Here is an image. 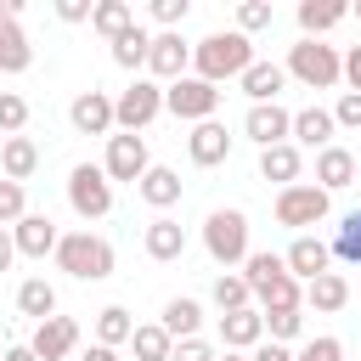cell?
Instances as JSON below:
<instances>
[{
    "instance_id": "52a82bcc",
    "label": "cell",
    "mask_w": 361,
    "mask_h": 361,
    "mask_svg": "<svg viewBox=\"0 0 361 361\" xmlns=\"http://www.w3.org/2000/svg\"><path fill=\"white\" fill-rule=\"evenodd\" d=\"M327 209H333V197H327L322 186H310V180H293V186H282V192H276V226L305 231V226H322V220H327Z\"/></svg>"
},
{
    "instance_id": "4316f807",
    "label": "cell",
    "mask_w": 361,
    "mask_h": 361,
    "mask_svg": "<svg viewBox=\"0 0 361 361\" xmlns=\"http://www.w3.org/2000/svg\"><path fill=\"white\" fill-rule=\"evenodd\" d=\"M299 305H305V288H299L288 271L271 276L265 288H254V310H259V316H265V310H299Z\"/></svg>"
},
{
    "instance_id": "c3c4849f",
    "label": "cell",
    "mask_w": 361,
    "mask_h": 361,
    "mask_svg": "<svg viewBox=\"0 0 361 361\" xmlns=\"http://www.w3.org/2000/svg\"><path fill=\"white\" fill-rule=\"evenodd\" d=\"M248 361H293V350H288V344H254Z\"/></svg>"
},
{
    "instance_id": "836d02e7",
    "label": "cell",
    "mask_w": 361,
    "mask_h": 361,
    "mask_svg": "<svg viewBox=\"0 0 361 361\" xmlns=\"http://www.w3.org/2000/svg\"><path fill=\"white\" fill-rule=\"evenodd\" d=\"M327 254H333V259H344V265H361V209H350V214L338 220V231H333Z\"/></svg>"
},
{
    "instance_id": "30bf717a",
    "label": "cell",
    "mask_w": 361,
    "mask_h": 361,
    "mask_svg": "<svg viewBox=\"0 0 361 361\" xmlns=\"http://www.w3.org/2000/svg\"><path fill=\"white\" fill-rule=\"evenodd\" d=\"M186 68H192V45L180 34H152V45H147L152 85H175V79H186Z\"/></svg>"
},
{
    "instance_id": "d6a6232c",
    "label": "cell",
    "mask_w": 361,
    "mask_h": 361,
    "mask_svg": "<svg viewBox=\"0 0 361 361\" xmlns=\"http://www.w3.org/2000/svg\"><path fill=\"white\" fill-rule=\"evenodd\" d=\"M130 333H135V322H130V310H124V305H107V310H96V344L118 350V344H130Z\"/></svg>"
},
{
    "instance_id": "7a4b0ae2",
    "label": "cell",
    "mask_w": 361,
    "mask_h": 361,
    "mask_svg": "<svg viewBox=\"0 0 361 361\" xmlns=\"http://www.w3.org/2000/svg\"><path fill=\"white\" fill-rule=\"evenodd\" d=\"M56 271H68L73 282H107L113 276V243L96 231H62L56 237Z\"/></svg>"
},
{
    "instance_id": "681fc988",
    "label": "cell",
    "mask_w": 361,
    "mask_h": 361,
    "mask_svg": "<svg viewBox=\"0 0 361 361\" xmlns=\"http://www.w3.org/2000/svg\"><path fill=\"white\" fill-rule=\"evenodd\" d=\"M17 259V243H11V226H0V271H11Z\"/></svg>"
},
{
    "instance_id": "d590c367",
    "label": "cell",
    "mask_w": 361,
    "mask_h": 361,
    "mask_svg": "<svg viewBox=\"0 0 361 361\" xmlns=\"http://www.w3.org/2000/svg\"><path fill=\"white\" fill-rule=\"evenodd\" d=\"M214 305H220V316H231V310H248L254 293H248V282H243L237 271H220V276H214Z\"/></svg>"
},
{
    "instance_id": "cb8c5ba5",
    "label": "cell",
    "mask_w": 361,
    "mask_h": 361,
    "mask_svg": "<svg viewBox=\"0 0 361 361\" xmlns=\"http://www.w3.org/2000/svg\"><path fill=\"white\" fill-rule=\"evenodd\" d=\"M34 169H39V147H34L28 135H6V147H0V175L23 186Z\"/></svg>"
},
{
    "instance_id": "7c38bea8",
    "label": "cell",
    "mask_w": 361,
    "mask_h": 361,
    "mask_svg": "<svg viewBox=\"0 0 361 361\" xmlns=\"http://www.w3.org/2000/svg\"><path fill=\"white\" fill-rule=\"evenodd\" d=\"M288 130H293V113H288L282 102H259V107H248V118H243V135H248L259 152H265V147H282Z\"/></svg>"
},
{
    "instance_id": "484cf974",
    "label": "cell",
    "mask_w": 361,
    "mask_h": 361,
    "mask_svg": "<svg viewBox=\"0 0 361 361\" xmlns=\"http://www.w3.org/2000/svg\"><path fill=\"white\" fill-rule=\"evenodd\" d=\"M299 169H305V158H299V147H293V141H282V147H265V152H259V175H265V180H276V186H293V180H299Z\"/></svg>"
},
{
    "instance_id": "603a6c76",
    "label": "cell",
    "mask_w": 361,
    "mask_h": 361,
    "mask_svg": "<svg viewBox=\"0 0 361 361\" xmlns=\"http://www.w3.org/2000/svg\"><path fill=\"white\" fill-rule=\"evenodd\" d=\"M299 28H305V39H322L327 28H338L344 17H350V6L344 0H299Z\"/></svg>"
},
{
    "instance_id": "8fae6325",
    "label": "cell",
    "mask_w": 361,
    "mask_h": 361,
    "mask_svg": "<svg viewBox=\"0 0 361 361\" xmlns=\"http://www.w3.org/2000/svg\"><path fill=\"white\" fill-rule=\"evenodd\" d=\"M28 350H34L39 361H68V355L79 350V322H73V316H45V322H34Z\"/></svg>"
},
{
    "instance_id": "74e56055",
    "label": "cell",
    "mask_w": 361,
    "mask_h": 361,
    "mask_svg": "<svg viewBox=\"0 0 361 361\" xmlns=\"http://www.w3.org/2000/svg\"><path fill=\"white\" fill-rule=\"evenodd\" d=\"M259 322H265L271 344H288V338H299V333H305V305H299V310H265Z\"/></svg>"
},
{
    "instance_id": "8d00e7d4",
    "label": "cell",
    "mask_w": 361,
    "mask_h": 361,
    "mask_svg": "<svg viewBox=\"0 0 361 361\" xmlns=\"http://www.w3.org/2000/svg\"><path fill=\"white\" fill-rule=\"evenodd\" d=\"M282 271H288V265H282V254L259 248V254H248V259H243V271H237V276H243V282H248V293H254V288H265V282H271V276H282Z\"/></svg>"
},
{
    "instance_id": "5bb4252c",
    "label": "cell",
    "mask_w": 361,
    "mask_h": 361,
    "mask_svg": "<svg viewBox=\"0 0 361 361\" xmlns=\"http://www.w3.org/2000/svg\"><path fill=\"white\" fill-rule=\"evenodd\" d=\"M68 124L79 135H107L113 130V96L107 90H79L73 107H68Z\"/></svg>"
},
{
    "instance_id": "e0dca14e",
    "label": "cell",
    "mask_w": 361,
    "mask_h": 361,
    "mask_svg": "<svg viewBox=\"0 0 361 361\" xmlns=\"http://www.w3.org/2000/svg\"><path fill=\"white\" fill-rule=\"evenodd\" d=\"M310 186H322L327 197H333V192H344V186H355V152H350V147H338V141H333V147H322V152H316V180H310Z\"/></svg>"
},
{
    "instance_id": "f6af8a7d",
    "label": "cell",
    "mask_w": 361,
    "mask_h": 361,
    "mask_svg": "<svg viewBox=\"0 0 361 361\" xmlns=\"http://www.w3.org/2000/svg\"><path fill=\"white\" fill-rule=\"evenodd\" d=\"M169 361H214V350H209L203 338H175V350H169Z\"/></svg>"
},
{
    "instance_id": "f35d334b",
    "label": "cell",
    "mask_w": 361,
    "mask_h": 361,
    "mask_svg": "<svg viewBox=\"0 0 361 361\" xmlns=\"http://www.w3.org/2000/svg\"><path fill=\"white\" fill-rule=\"evenodd\" d=\"M23 124H28V102L17 90H0V135H23Z\"/></svg>"
},
{
    "instance_id": "83f0119b",
    "label": "cell",
    "mask_w": 361,
    "mask_h": 361,
    "mask_svg": "<svg viewBox=\"0 0 361 361\" xmlns=\"http://www.w3.org/2000/svg\"><path fill=\"white\" fill-rule=\"evenodd\" d=\"M28 68H34V45H28V34H23L17 23L0 17V73H28Z\"/></svg>"
},
{
    "instance_id": "db71d44e",
    "label": "cell",
    "mask_w": 361,
    "mask_h": 361,
    "mask_svg": "<svg viewBox=\"0 0 361 361\" xmlns=\"http://www.w3.org/2000/svg\"><path fill=\"white\" fill-rule=\"evenodd\" d=\"M355 17H361V11H355Z\"/></svg>"
},
{
    "instance_id": "ba28073f",
    "label": "cell",
    "mask_w": 361,
    "mask_h": 361,
    "mask_svg": "<svg viewBox=\"0 0 361 361\" xmlns=\"http://www.w3.org/2000/svg\"><path fill=\"white\" fill-rule=\"evenodd\" d=\"M214 107H220V85H203L197 73H186V79L164 85V113H175V118H186V124L214 118Z\"/></svg>"
},
{
    "instance_id": "f1b7e54d",
    "label": "cell",
    "mask_w": 361,
    "mask_h": 361,
    "mask_svg": "<svg viewBox=\"0 0 361 361\" xmlns=\"http://www.w3.org/2000/svg\"><path fill=\"white\" fill-rule=\"evenodd\" d=\"M90 28H96V34L113 45L124 28H135V11H130V0H96V6H90Z\"/></svg>"
},
{
    "instance_id": "4dcf8cb0",
    "label": "cell",
    "mask_w": 361,
    "mask_h": 361,
    "mask_svg": "<svg viewBox=\"0 0 361 361\" xmlns=\"http://www.w3.org/2000/svg\"><path fill=\"white\" fill-rule=\"evenodd\" d=\"M158 327H164L169 338H197V327H203V305H197V299H169Z\"/></svg>"
},
{
    "instance_id": "ac0fdd59",
    "label": "cell",
    "mask_w": 361,
    "mask_h": 361,
    "mask_svg": "<svg viewBox=\"0 0 361 361\" xmlns=\"http://www.w3.org/2000/svg\"><path fill=\"white\" fill-rule=\"evenodd\" d=\"M141 248H147V259L169 265V259H180V254H186V226H180V220H169V214H158V220L147 226Z\"/></svg>"
},
{
    "instance_id": "ee69618b",
    "label": "cell",
    "mask_w": 361,
    "mask_h": 361,
    "mask_svg": "<svg viewBox=\"0 0 361 361\" xmlns=\"http://www.w3.org/2000/svg\"><path fill=\"white\" fill-rule=\"evenodd\" d=\"M327 113H333V124H338V130H361V96H355V90H344V96H338V107H327Z\"/></svg>"
},
{
    "instance_id": "d6986e66",
    "label": "cell",
    "mask_w": 361,
    "mask_h": 361,
    "mask_svg": "<svg viewBox=\"0 0 361 361\" xmlns=\"http://www.w3.org/2000/svg\"><path fill=\"white\" fill-rule=\"evenodd\" d=\"M282 85H288V73H282V62H248L243 68V79H237V90L259 107V102H276L282 96Z\"/></svg>"
},
{
    "instance_id": "bcb514c9",
    "label": "cell",
    "mask_w": 361,
    "mask_h": 361,
    "mask_svg": "<svg viewBox=\"0 0 361 361\" xmlns=\"http://www.w3.org/2000/svg\"><path fill=\"white\" fill-rule=\"evenodd\" d=\"M338 79H350V90L361 96V45H350V51L338 56Z\"/></svg>"
},
{
    "instance_id": "44dd1931",
    "label": "cell",
    "mask_w": 361,
    "mask_h": 361,
    "mask_svg": "<svg viewBox=\"0 0 361 361\" xmlns=\"http://www.w3.org/2000/svg\"><path fill=\"white\" fill-rule=\"evenodd\" d=\"M220 344L226 350H254V344H265V322H259V310L248 305V310H231V316H220Z\"/></svg>"
},
{
    "instance_id": "b9f144b4",
    "label": "cell",
    "mask_w": 361,
    "mask_h": 361,
    "mask_svg": "<svg viewBox=\"0 0 361 361\" xmlns=\"http://www.w3.org/2000/svg\"><path fill=\"white\" fill-rule=\"evenodd\" d=\"M293 361H344V344H338L333 333H322V338H310V344H305Z\"/></svg>"
},
{
    "instance_id": "e575fe53",
    "label": "cell",
    "mask_w": 361,
    "mask_h": 361,
    "mask_svg": "<svg viewBox=\"0 0 361 361\" xmlns=\"http://www.w3.org/2000/svg\"><path fill=\"white\" fill-rule=\"evenodd\" d=\"M130 350H135V361H169L175 338H169L158 322H147V327H135V333H130Z\"/></svg>"
},
{
    "instance_id": "7dc6e473",
    "label": "cell",
    "mask_w": 361,
    "mask_h": 361,
    "mask_svg": "<svg viewBox=\"0 0 361 361\" xmlns=\"http://www.w3.org/2000/svg\"><path fill=\"white\" fill-rule=\"evenodd\" d=\"M56 17L62 23H85L90 17V0H56Z\"/></svg>"
},
{
    "instance_id": "9a60e30c",
    "label": "cell",
    "mask_w": 361,
    "mask_h": 361,
    "mask_svg": "<svg viewBox=\"0 0 361 361\" xmlns=\"http://www.w3.org/2000/svg\"><path fill=\"white\" fill-rule=\"evenodd\" d=\"M56 220L51 214H23L17 226H11V243H17V254L23 259H45V254H56Z\"/></svg>"
},
{
    "instance_id": "9c48e42d",
    "label": "cell",
    "mask_w": 361,
    "mask_h": 361,
    "mask_svg": "<svg viewBox=\"0 0 361 361\" xmlns=\"http://www.w3.org/2000/svg\"><path fill=\"white\" fill-rule=\"evenodd\" d=\"M147 169H152V158H147V135H124V130L107 135V158H102V175H107V180H130V186H135Z\"/></svg>"
},
{
    "instance_id": "2e32d148",
    "label": "cell",
    "mask_w": 361,
    "mask_h": 361,
    "mask_svg": "<svg viewBox=\"0 0 361 361\" xmlns=\"http://www.w3.org/2000/svg\"><path fill=\"white\" fill-rule=\"evenodd\" d=\"M186 152H192V164H197V169H214V164H226V158H231V135H226V124H214V118L192 124V135H186Z\"/></svg>"
},
{
    "instance_id": "5b68a950",
    "label": "cell",
    "mask_w": 361,
    "mask_h": 361,
    "mask_svg": "<svg viewBox=\"0 0 361 361\" xmlns=\"http://www.w3.org/2000/svg\"><path fill=\"white\" fill-rule=\"evenodd\" d=\"M68 203L79 220H107L113 214V180L102 175V164H73L68 169Z\"/></svg>"
},
{
    "instance_id": "4fadbf2b",
    "label": "cell",
    "mask_w": 361,
    "mask_h": 361,
    "mask_svg": "<svg viewBox=\"0 0 361 361\" xmlns=\"http://www.w3.org/2000/svg\"><path fill=\"white\" fill-rule=\"evenodd\" d=\"M282 265H288V276H293V282H316L322 271H333V254H327V243H322V237H310V231H299V237L288 243V254H282Z\"/></svg>"
},
{
    "instance_id": "7402d4cb",
    "label": "cell",
    "mask_w": 361,
    "mask_h": 361,
    "mask_svg": "<svg viewBox=\"0 0 361 361\" xmlns=\"http://www.w3.org/2000/svg\"><path fill=\"white\" fill-rule=\"evenodd\" d=\"M135 192H141V203H152V209L164 214V209H175V203H180V175H175L169 164H152V169L135 180Z\"/></svg>"
},
{
    "instance_id": "3957f363",
    "label": "cell",
    "mask_w": 361,
    "mask_h": 361,
    "mask_svg": "<svg viewBox=\"0 0 361 361\" xmlns=\"http://www.w3.org/2000/svg\"><path fill=\"white\" fill-rule=\"evenodd\" d=\"M203 248H209V259L214 265H243L254 248H248V214L243 209H209V220H203Z\"/></svg>"
},
{
    "instance_id": "f546056e",
    "label": "cell",
    "mask_w": 361,
    "mask_h": 361,
    "mask_svg": "<svg viewBox=\"0 0 361 361\" xmlns=\"http://www.w3.org/2000/svg\"><path fill=\"white\" fill-rule=\"evenodd\" d=\"M17 310H23V316H34V322L56 316V288H51L45 276H23V288H17Z\"/></svg>"
},
{
    "instance_id": "d4e9b609",
    "label": "cell",
    "mask_w": 361,
    "mask_h": 361,
    "mask_svg": "<svg viewBox=\"0 0 361 361\" xmlns=\"http://www.w3.org/2000/svg\"><path fill=\"white\" fill-rule=\"evenodd\" d=\"M305 305H310V310H322V316H333V310H344V305H350V282H344L338 271H322L316 282H305Z\"/></svg>"
},
{
    "instance_id": "277c9868",
    "label": "cell",
    "mask_w": 361,
    "mask_h": 361,
    "mask_svg": "<svg viewBox=\"0 0 361 361\" xmlns=\"http://www.w3.org/2000/svg\"><path fill=\"white\" fill-rule=\"evenodd\" d=\"M158 113H164V85H152V79H130V85L113 96V124H118L124 135H141Z\"/></svg>"
},
{
    "instance_id": "ffe728a7",
    "label": "cell",
    "mask_w": 361,
    "mask_h": 361,
    "mask_svg": "<svg viewBox=\"0 0 361 361\" xmlns=\"http://www.w3.org/2000/svg\"><path fill=\"white\" fill-rule=\"evenodd\" d=\"M333 130H338V124H333V113H327V107H299V113H293L288 141H293V147H316V152H322V147H333Z\"/></svg>"
},
{
    "instance_id": "6da1fadb",
    "label": "cell",
    "mask_w": 361,
    "mask_h": 361,
    "mask_svg": "<svg viewBox=\"0 0 361 361\" xmlns=\"http://www.w3.org/2000/svg\"><path fill=\"white\" fill-rule=\"evenodd\" d=\"M248 62H254V39H248V34H237V28L209 34V39H197V45H192V68H197V79H203V85L243 79V68H248Z\"/></svg>"
},
{
    "instance_id": "1f68e13d",
    "label": "cell",
    "mask_w": 361,
    "mask_h": 361,
    "mask_svg": "<svg viewBox=\"0 0 361 361\" xmlns=\"http://www.w3.org/2000/svg\"><path fill=\"white\" fill-rule=\"evenodd\" d=\"M147 45H152V34L135 23V28H124V34L113 39V62H118V68H130V73L141 79V68H147Z\"/></svg>"
},
{
    "instance_id": "60d3db41",
    "label": "cell",
    "mask_w": 361,
    "mask_h": 361,
    "mask_svg": "<svg viewBox=\"0 0 361 361\" xmlns=\"http://www.w3.org/2000/svg\"><path fill=\"white\" fill-rule=\"evenodd\" d=\"M271 0H243L237 6V34H259V28H271Z\"/></svg>"
},
{
    "instance_id": "8992f818",
    "label": "cell",
    "mask_w": 361,
    "mask_h": 361,
    "mask_svg": "<svg viewBox=\"0 0 361 361\" xmlns=\"http://www.w3.org/2000/svg\"><path fill=\"white\" fill-rule=\"evenodd\" d=\"M282 73L299 79V85H310V90H333V85H338V51L322 45V39H299V45L288 51V68H282Z\"/></svg>"
},
{
    "instance_id": "7bdbcfd3",
    "label": "cell",
    "mask_w": 361,
    "mask_h": 361,
    "mask_svg": "<svg viewBox=\"0 0 361 361\" xmlns=\"http://www.w3.org/2000/svg\"><path fill=\"white\" fill-rule=\"evenodd\" d=\"M186 11H192V0H152V17L164 23V34H175L186 23Z\"/></svg>"
},
{
    "instance_id": "f907efd6",
    "label": "cell",
    "mask_w": 361,
    "mask_h": 361,
    "mask_svg": "<svg viewBox=\"0 0 361 361\" xmlns=\"http://www.w3.org/2000/svg\"><path fill=\"white\" fill-rule=\"evenodd\" d=\"M79 361H118V350H107V344H90Z\"/></svg>"
},
{
    "instance_id": "f5cc1de1",
    "label": "cell",
    "mask_w": 361,
    "mask_h": 361,
    "mask_svg": "<svg viewBox=\"0 0 361 361\" xmlns=\"http://www.w3.org/2000/svg\"><path fill=\"white\" fill-rule=\"evenodd\" d=\"M214 361H248V355H237V350H226V355H214Z\"/></svg>"
},
{
    "instance_id": "ab89813d",
    "label": "cell",
    "mask_w": 361,
    "mask_h": 361,
    "mask_svg": "<svg viewBox=\"0 0 361 361\" xmlns=\"http://www.w3.org/2000/svg\"><path fill=\"white\" fill-rule=\"evenodd\" d=\"M23 214H28V192H23L17 180H6V175H0V226H17Z\"/></svg>"
},
{
    "instance_id": "816d5d0a",
    "label": "cell",
    "mask_w": 361,
    "mask_h": 361,
    "mask_svg": "<svg viewBox=\"0 0 361 361\" xmlns=\"http://www.w3.org/2000/svg\"><path fill=\"white\" fill-rule=\"evenodd\" d=\"M0 361H39V355H34V350H28V344H11V350H6V355H0Z\"/></svg>"
}]
</instances>
